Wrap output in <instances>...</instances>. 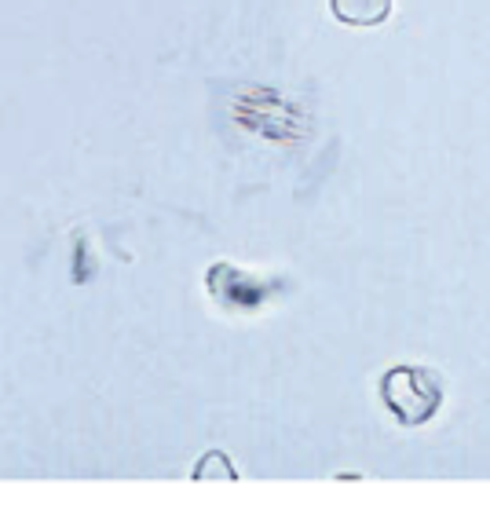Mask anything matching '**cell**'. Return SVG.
Segmentation results:
<instances>
[{"label":"cell","mask_w":490,"mask_h":512,"mask_svg":"<svg viewBox=\"0 0 490 512\" xmlns=\"http://www.w3.org/2000/svg\"><path fill=\"white\" fill-rule=\"evenodd\" d=\"M377 392H381L384 410L406 428L428 425V421L439 414L443 395H447L436 370L414 366V363H399V366H392V370H384Z\"/></svg>","instance_id":"6da1fadb"},{"label":"cell","mask_w":490,"mask_h":512,"mask_svg":"<svg viewBox=\"0 0 490 512\" xmlns=\"http://www.w3.org/2000/svg\"><path fill=\"white\" fill-rule=\"evenodd\" d=\"M278 278L253 275V271H242L231 260H220L205 271V289L216 304H224L227 311H256L264 308L267 300L278 297Z\"/></svg>","instance_id":"7a4b0ae2"},{"label":"cell","mask_w":490,"mask_h":512,"mask_svg":"<svg viewBox=\"0 0 490 512\" xmlns=\"http://www.w3.org/2000/svg\"><path fill=\"white\" fill-rule=\"evenodd\" d=\"M395 0H330L333 19L352 26V30H373L392 19Z\"/></svg>","instance_id":"3957f363"},{"label":"cell","mask_w":490,"mask_h":512,"mask_svg":"<svg viewBox=\"0 0 490 512\" xmlns=\"http://www.w3.org/2000/svg\"><path fill=\"white\" fill-rule=\"evenodd\" d=\"M209 476H224V480H238L235 465H231V458L227 454H220V450H209L198 465H194L191 480H209Z\"/></svg>","instance_id":"277c9868"}]
</instances>
